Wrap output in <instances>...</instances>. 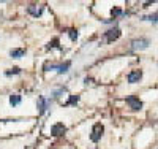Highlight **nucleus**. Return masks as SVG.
Returning <instances> with one entry per match:
<instances>
[{
    "mask_svg": "<svg viewBox=\"0 0 158 149\" xmlns=\"http://www.w3.org/2000/svg\"><path fill=\"white\" fill-rule=\"evenodd\" d=\"M104 133V125L101 122H97L94 127H92V133H90V140L94 143H98Z\"/></svg>",
    "mask_w": 158,
    "mask_h": 149,
    "instance_id": "f257e3e1",
    "label": "nucleus"
},
{
    "mask_svg": "<svg viewBox=\"0 0 158 149\" xmlns=\"http://www.w3.org/2000/svg\"><path fill=\"white\" fill-rule=\"evenodd\" d=\"M51 103H52V100H51V99H46V97H43V95H40V97H38V102H36V106H38V114H40V116H43V114L49 110Z\"/></svg>",
    "mask_w": 158,
    "mask_h": 149,
    "instance_id": "f03ea898",
    "label": "nucleus"
},
{
    "mask_svg": "<svg viewBox=\"0 0 158 149\" xmlns=\"http://www.w3.org/2000/svg\"><path fill=\"white\" fill-rule=\"evenodd\" d=\"M122 35L120 29L118 27H111V29H108L106 32H104V38H106V42L108 43H114L115 40H118Z\"/></svg>",
    "mask_w": 158,
    "mask_h": 149,
    "instance_id": "7ed1b4c3",
    "label": "nucleus"
},
{
    "mask_svg": "<svg viewBox=\"0 0 158 149\" xmlns=\"http://www.w3.org/2000/svg\"><path fill=\"white\" fill-rule=\"evenodd\" d=\"M150 45V42L147 38H136L131 42V49L133 51H144V49H147Z\"/></svg>",
    "mask_w": 158,
    "mask_h": 149,
    "instance_id": "20e7f679",
    "label": "nucleus"
},
{
    "mask_svg": "<svg viewBox=\"0 0 158 149\" xmlns=\"http://www.w3.org/2000/svg\"><path fill=\"white\" fill-rule=\"evenodd\" d=\"M43 11H44V7L43 5H36V3H30V5H27V13L30 16H33V18H40L43 15Z\"/></svg>",
    "mask_w": 158,
    "mask_h": 149,
    "instance_id": "39448f33",
    "label": "nucleus"
},
{
    "mask_svg": "<svg viewBox=\"0 0 158 149\" xmlns=\"http://www.w3.org/2000/svg\"><path fill=\"white\" fill-rule=\"evenodd\" d=\"M127 105L131 108V110H135V111L142 110V102H141L138 97H135V95H130V97H127Z\"/></svg>",
    "mask_w": 158,
    "mask_h": 149,
    "instance_id": "423d86ee",
    "label": "nucleus"
},
{
    "mask_svg": "<svg viewBox=\"0 0 158 149\" xmlns=\"http://www.w3.org/2000/svg\"><path fill=\"white\" fill-rule=\"evenodd\" d=\"M141 79H142V70H133L127 75V81L130 84H136Z\"/></svg>",
    "mask_w": 158,
    "mask_h": 149,
    "instance_id": "0eeeda50",
    "label": "nucleus"
},
{
    "mask_svg": "<svg viewBox=\"0 0 158 149\" xmlns=\"http://www.w3.org/2000/svg\"><path fill=\"white\" fill-rule=\"evenodd\" d=\"M67 132V125H63V122H57L51 127V135L52 137H62Z\"/></svg>",
    "mask_w": 158,
    "mask_h": 149,
    "instance_id": "6e6552de",
    "label": "nucleus"
},
{
    "mask_svg": "<svg viewBox=\"0 0 158 149\" xmlns=\"http://www.w3.org/2000/svg\"><path fill=\"white\" fill-rule=\"evenodd\" d=\"M25 51L24 48H16V49H11L10 51V57H13V59H21V57H24L25 56Z\"/></svg>",
    "mask_w": 158,
    "mask_h": 149,
    "instance_id": "1a4fd4ad",
    "label": "nucleus"
},
{
    "mask_svg": "<svg viewBox=\"0 0 158 149\" xmlns=\"http://www.w3.org/2000/svg\"><path fill=\"white\" fill-rule=\"evenodd\" d=\"M70 67H71V62L70 60H65L62 64H59V68H57V73L59 75H65L68 70H70Z\"/></svg>",
    "mask_w": 158,
    "mask_h": 149,
    "instance_id": "9d476101",
    "label": "nucleus"
},
{
    "mask_svg": "<svg viewBox=\"0 0 158 149\" xmlns=\"http://www.w3.org/2000/svg\"><path fill=\"white\" fill-rule=\"evenodd\" d=\"M46 49L49 51V49H62V46H60V40L59 38H52L51 42L46 45Z\"/></svg>",
    "mask_w": 158,
    "mask_h": 149,
    "instance_id": "9b49d317",
    "label": "nucleus"
},
{
    "mask_svg": "<svg viewBox=\"0 0 158 149\" xmlns=\"http://www.w3.org/2000/svg\"><path fill=\"white\" fill-rule=\"evenodd\" d=\"M22 103V97L19 95V94H11L10 95V105L11 106H18Z\"/></svg>",
    "mask_w": 158,
    "mask_h": 149,
    "instance_id": "f8f14e48",
    "label": "nucleus"
},
{
    "mask_svg": "<svg viewBox=\"0 0 158 149\" xmlns=\"http://www.w3.org/2000/svg\"><path fill=\"white\" fill-rule=\"evenodd\" d=\"M65 92H67V87H65V86H60V87H57L56 90H52V97H54V99H59L60 95H63Z\"/></svg>",
    "mask_w": 158,
    "mask_h": 149,
    "instance_id": "ddd939ff",
    "label": "nucleus"
},
{
    "mask_svg": "<svg viewBox=\"0 0 158 149\" xmlns=\"http://www.w3.org/2000/svg\"><path fill=\"white\" fill-rule=\"evenodd\" d=\"M57 68H59V64H56V62H48L44 65V72H52V70H57Z\"/></svg>",
    "mask_w": 158,
    "mask_h": 149,
    "instance_id": "4468645a",
    "label": "nucleus"
},
{
    "mask_svg": "<svg viewBox=\"0 0 158 149\" xmlns=\"http://www.w3.org/2000/svg\"><path fill=\"white\" fill-rule=\"evenodd\" d=\"M142 19L144 21H150L153 24H158V13H153V15H149V16H144Z\"/></svg>",
    "mask_w": 158,
    "mask_h": 149,
    "instance_id": "2eb2a0df",
    "label": "nucleus"
},
{
    "mask_svg": "<svg viewBox=\"0 0 158 149\" xmlns=\"http://www.w3.org/2000/svg\"><path fill=\"white\" fill-rule=\"evenodd\" d=\"M5 75H6V76L21 75V68H19V67H13V68H10V70H6V72H5Z\"/></svg>",
    "mask_w": 158,
    "mask_h": 149,
    "instance_id": "dca6fc26",
    "label": "nucleus"
},
{
    "mask_svg": "<svg viewBox=\"0 0 158 149\" xmlns=\"http://www.w3.org/2000/svg\"><path fill=\"white\" fill-rule=\"evenodd\" d=\"M68 37H70V40H71V42H76V40H77V37H79V33H77V30L76 29H68Z\"/></svg>",
    "mask_w": 158,
    "mask_h": 149,
    "instance_id": "f3484780",
    "label": "nucleus"
},
{
    "mask_svg": "<svg viewBox=\"0 0 158 149\" xmlns=\"http://www.w3.org/2000/svg\"><path fill=\"white\" fill-rule=\"evenodd\" d=\"M77 103H79V95H70L68 102L65 103V105H71V106H76Z\"/></svg>",
    "mask_w": 158,
    "mask_h": 149,
    "instance_id": "a211bd4d",
    "label": "nucleus"
},
{
    "mask_svg": "<svg viewBox=\"0 0 158 149\" xmlns=\"http://www.w3.org/2000/svg\"><path fill=\"white\" fill-rule=\"evenodd\" d=\"M111 15H112L114 18H118V16H122V15H123V11L118 8V7H114V8L111 10Z\"/></svg>",
    "mask_w": 158,
    "mask_h": 149,
    "instance_id": "6ab92c4d",
    "label": "nucleus"
},
{
    "mask_svg": "<svg viewBox=\"0 0 158 149\" xmlns=\"http://www.w3.org/2000/svg\"><path fill=\"white\" fill-rule=\"evenodd\" d=\"M90 81H92V78H85V79H84V84H89Z\"/></svg>",
    "mask_w": 158,
    "mask_h": 149,
    "instance_id": "aec40b11",
    "label": "nucleus"
}]
</instances>
